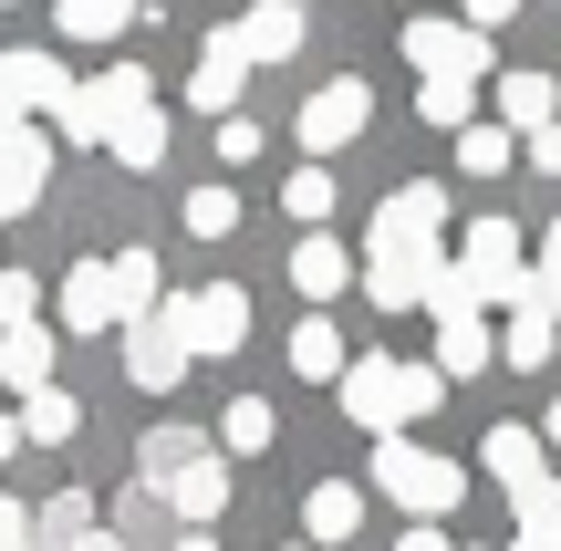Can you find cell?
I'll use <instances>...</instances> for the list:
<instances>
[{
	"instance_id": "obj_1",
	"label": "cell",
	"mask_w": 561,
	"mask_h": 551,
	"mask_svg": "<svg viewBox=\"0 0 561 551\" xmlns=\"http://www.w3.org/2000/svg\"><path fill=\"white\" fill-rule=\"evenodd\" d=\"M343 416L354 427H375V437H405L416 416H437L447 406V375L437 365H396V354H364V365H343Z\"/></svg>"
},
{
	"instance_id": "obj_2",
	"label": "cell",
	"mask_w": 561,
	"mask_h": 551,
	"mask_svg": "<svg viewBox=\"0 0 561 551\" xmlns=\"http://www.w3.org/2000/svg\"><path fill=\"white\" fill-rule=\"evenodd\" d=\"M375 490L437 531V520L468 500V469H458V458H437V448H416V437H375Z\"/></svg>"
},
{
	"instance_id": "obj_3",
	"label": "cell",
	"mask_w": 561,
	"mask_h": 551,
	"mask_svg": "<svg viewBox=\"0 0 561 551\" xmlns=\"http://www.w3.org/2000/svg\"><path fill=\"white\" fill-rule=\"evenodd\" d=\"M157 104V83H146V62H104L94 83H73L62 94V115H53V136H73V146H104L125 115H146Z\"/></svg>"
},
{
	"instance_id": "obj_4",
	"label": "cell",
	"mask_w": 561,
	"mask_h": 551,
	"mask_svg": "<svg viewBox=\"0 0 561 551\" xmlns=\"http://www.w3.org/2000/svg\"><path fill=\"white\" fill-rule=\"evenodd\" d=\"M437 229H447V187L405 177L396 198L375 208V229H364V261H437Z\"/></svg>"
},
{
	"instance_id": "obj_5",
	"label": "cell",
	"mask_w": 561,
	"mask_h": 551,
	"mask_svg": "<svg viewBox=\"0 0 561 551\" xmlns=\"http://www.w3.org/2000/svg\"><path fill=\"white\" fill-rule=\"evenodd\" d=\"M157 312L178 323L187 365H198V354H240V344H250V291H240V282H208V291H167Z\"/></svg>"
},
{
	"instance_id": "obj_6",
	"label": "cell",
	"mask_w": 561,
	"mask_h": 551,
	"mask_svg": "<svg viewBox=\"0 0 561 551\" xmlns=\"http://www.w3.org/2000/svg\"><path fill=\"white\" fill-rule=\"evenodd\" d=\"M405 62H416L426 83H479L489 73V42L468 32V21H437V11H426V21H405Z\"/></svg>"
},
{
	"instance_id": "obj_7",
	"label": "cell",
	"mask_w": 561,
	"mask_h": 551,
	"mask_svg": "<svg viewBox=\"0 0 561 551\" xmlns=\"http://www.w3.org/2000/svg\"><path fill=\"white\" fill-rule=\"evenodd\" d=\"M364 125H375V94H364V73H333L322 94H301V146H312V167L333 157V146H354Z\"/></svg>"
},
{
	"instance_id": "obj_8",
	"label": "cell",
	"mask_w": 561,
	"mask_h": 551,
	"mask_svg": "<svg viewBox=\"0 0 561 551\" xmlns=\"http://www.w3.org/2000/svg\"><path fill=\"white\" fill-rule=\"evenodd\" d=\"M42 187H53V136H42V125L0 136V219H32Z\"/></svg>"
},
{
	"instance_id": "obj_9",
	"label": "cell",
	"mask_w": 561,
	"mask_h": 551,
	"mask_svg": "<svg viewBox=\"0 0 561 551\" xmlns=\"http://www.w3.org/2000/svg\"><path fill=\"white\" fill-rule=\"evenodd\" d=\"M62 94H73V73H62L53 53H0V104H11L21 125H32V115H62Z\"/></svg>"
},
{
	"instance_id": "obj_10",
	"label": "cell",
	"mask_w": 561,
	"mask_h": 551,
	"mask_svg": "<svg viewBox=\"0 0 561 551\" xmlns=\"http://www.w3.org/2000/svg\"><path fill=\"white\" fill-rule=\"evenodd\" d=\"M240 83H250V62H240V42H229V21L219 32H208V53H198V73H187V104H198V115H240Z\"/></svg>"
},
{
	"instance_id": "obj_11",
	"label": "cell",
	"mask_w": 561,
	"mask_h": 551,
	"mask_svg": "<svg viewBox=\"0 0 561 551\" xmlns=\"http://www.w3.org/2000/svg\"><path fill=\"white\" fill-rule=\"evenodd\" d=\"M125 375H136L146 395H167L187 375V344H178V323L167 312H146V323H125Z\"/></svg>"
},
{
	"instance_id": "obj_12",
	"label": "cell",
	"mask_w": 561,
	"mask_h": 551,
	"mask_svg": "<svg viewBox=\"0 0 561 551\" xmlns=\"http://www.w3.org/2000/svg\"><path fill=\"white\" fill-rule=\"evenodd\" d=\"M157 510H178L187 531H208V520L229 510V458H219V448H208V458H187V469L157 490Z\"/></svg>"
},
{
	"instance_id": "obj_13",
	"label": "cell",
	"mask_w": 561,
	"mask_h": 551,
	"mask_svg": "<svg viewBox=\"0 0 561 551\" xmlns=\"http://www.w3.org/2000/svg\"><path fill=\"white\" fill-rule=\"evenodd\" d=\"M229 42H240L250 73H261V62H291L301 53V11H291V0H250V11L229 21Z\"/></svg>"
},
{
	"instance_id": "obj_14",
	"label": "cell",
	"mask_w": 561,
	"mask_h": 551,
	"mask_svg": "<svg viewBox=\"0 0 561 551\" xmlns=\"http://www.w3.org/2000/svg\"><path fill=\"white\" fill-rule=\"evenodd\" d=\"M343 282H354V250H343L333 229H301V240H291V291H301V302H333Z\"/></svg>"
},
{
	"instance_id": "obj_15",
	"label": "cell",
	"mask_w": 561,
	"mask_h": 551,
	"mask_svg": "<svg viewBox=\"0 0 561 551\" xmlns=\"http://www.w3.org/2000/svg\"><path fill=\"white\" fill-rule=\"evenodd\" d=\"M500 365V333L479 323V312H437V375L447 386H468V375H489Z\"/></svg>"
},
{
	"instance_id": "obj_16",
	"label": "cell",
	"mask_w": 561,
	"mask_h": 551,
	"mask_svg": "<svg viewBox=\"0 0 561 551\" xmlns=\"http://www.w3.org/2000/svg\"><path fill=\"white\" fill-rule=\"evenodd\" d=\"M53 312H62V333H115V282H104V261H73V271H62Z\"/></svg>"
},
{
	"instance_id": "obj_17",
	"label": "cell",
	"mask_w": 561,
	"mask_h": 551,
	"mask_svg": "<svg viewBox=\"0 0 561 551\" xmlns=\"http://www.w3.org/2000/svg\"><path fill=\"white\" fill-rule=\"evenodd\" d=\"M479 469L500 479L510 500H520L530 479H551V469H541V427H489V437H479Z\"/></svg>"
},
{
	"instance_id": "obj_18",
	"label": "cell",
	"mask_w": 561,
	"mask_h": 551,
	"mask_svg": "<svg viewBox=\"0 0 561 551\" xmlns=\"http://www.w3.org/2000/svg\"><path fill=\"white\" fill-rule=\"evenodd\" d=\"M301 531H312V551L354 541V531H364V490H354V479H322V490L301 500Z\"/></svg>"
},
{
	"instance_id": "obj_19",
	"label": "cell",
	"mask_w": 561,
	"mask_h": 551,
	"mask_svg": "<svg viewBox=\"0 0 561 551\" xmlns=\"http://www.w3.org/2000/svg\"><path fill=\"white\" fill-rule=\"evenodd\" d=\"M500 115H510V136H541V125L561 115V83L541 73V62H520V73H500Z\"/></svg>"
},
{
	"instance_id": "obj_20",
	"label": "cell",
	"mask_w": 561,
	"mask_h": 551,
	"mask_svg": "<svg viewBox=\"0 0 561 551\" xmlns=\"http://www.w3.org/2000/svg\"><path fill=\"white\" fill-rule=\"evenodd\" d=\"M0 386H11V395H42V386H53V323L0 333Z\"/></svg>"
},
{
	"instance_id": "obj_21",
	"label": "cell",
	"mask_w": 561,
	"mask_h": 551,
	"mask_svg": "<svg viewBox=\"0 0 561 551\" xmlns=\"http://www.w3.org/2000/svg\"><path fill=\"white\" fill-rule=\"evenodd\" d=\"M551 354H561V323H551L541 302H520V312H510V323H500V365H520V375H541Z\"/></svg>"
},
{
	"instance_id": "obj_22",
	"label": "cell",
	"mask_w": 561,
	"mask_h": 551,
	"mask_svg": "<svg viewBox=\"0 0 561 551\" xmlns=\"http://www.w3.org/2000/svg\"><path fill=\"white\" fill-rule=\"evenodd\" d=\"M83 437V406L62 386H42V395H21V448H73Z\"/></svg>"
},
{
	"instance_id": "obj_23",
	"label": "cell",
	"mask_w": 561,
	"mask_h": 551,
	"mask_svg": "<svg viewBox=\"0 0 561 551\" xmlns=\"http://www.w3.org/2000/svg\"><path fill=\"white\" fill-rule=\"evenodd\" d=\"M104 282H115V323H146V312L167 302V291H157V250H115Z\"/></svg>"
},
{
	"instance_id": "obj_24",
	"label": "cell",
	"mask_w": 561,
	"mask_h": 551,
	"mask_svg": "<svg viewBox=\"0 0 561 551\" xmlns=\"http://www.w3.org/2000/svg\"><path fill=\"white\" fill-rule=\"evenodd\" d=\"M291 375L343 386V333H333V312H301V323H291Z\"/></svg>"
},
{
	"instance_id": "obj_25",
	"label": "cell",
	"mask_w": 561,
	"mask_h": 551,
	"mask_svg": "<svg viewBox=\"0 0 561 551\" xmlns=\"http://www.w3.org/2000/svg\"><path fill=\"white\" fill-rule=\"evenodd\" d=\"M437 261H447V250H437ZM437 261H364V302H375V312H416Z\"/></svg>"
},
{
	"instance_id": "obj_26",
	"label": "cell",
	"mask_w": 561,
	"mask_h": 551,
	"mask_svg": "<svg viewBox=\"0 0 561 551\" xmlns=\"http://www.w3.org/2000/svg\"><path fill=\"white\" fill-rule=\"evenodd\" d=\"M187 458H208V437H198V427H146V448H136V490H167Z\"/></svg>"
},
{
	"instance_id": "obj_27",
	"label": "cell",
	"mask_w": 561,
	"mask_h": 551,
	"mask_svg": "<svg viewBox=\"0 0 561 551\" xmlns=\"http://www.w3.org/2000/svg\"><path fill=\"white\" fill-rule=\"evenodd\" d=\"M271 437H280L271 395H229V406H219V458H261Z\"/></svg>"
},
{
	"instance_id": "obj_28",
	"label": "cell",
	"mask_w": 561,
	"mask_h": 551,
	"mask_svg": "<svg viewBox=\"0 0 561 551\" xmlns=\"http://www.w3.org/2000/svg\"><path fill=\"white\" fill-rule=\"evenodd\" d=\"M62 42H115L125 21H146V0H53Z\"/></svg>"
},
{
	"instance_id": "obj_29",
	"label": "cell",
	"mask_w": 561,
	"mask_h": 551,
	"mask_svg": "<svg viewBox=\"0 0 561 551\" xmlns=\"http://www.w3.org/2000/svg\"><path fill=\"white\" fill-rule=\"evenodd\" d=\"M83 531H94V500L62 490V500H32V551H73Z\"/></svg>"
},
{
	"instance_id": "obj_30",
	"label": "cell",
	"mask_w": 561,
	"mask_h": 551,
	"mask_svg": "<svg viewBox=\"0 0 561 551\" xmlns=\"http://www.w3.org/2000/svg\"><path fill=\"white\" fill-rule=\"evenodd\" d=\"M104 146H115V167H157V157H167V115L146 104V115H125V125H115Z\"/></svg>"
},
{
	"instance_id": "obj_31",
	"label": "cell",
	"mask_w": 561,
	"mask_h": 551,
	"mask_svg": "<svg viewBox=\"0 0 561 551\" xmlns=\"http://www.w3.org/2000/svg\"><path fill=\"white\" fill-rule=\"evenodd\" d=\"M240 229V187H187V240H229Z\"/></svg>"
},
{
	"instance_id": "obj_32",
	"label": "cell",
	"mask_w": 561,
	"mask_h": 551,
	"mask_svg": "<svg viewBox=\"0 0 561 551\" xmlns=\"http://www.w3.org/2000/svg\"><path fill=\"white\" fill-rule=\"evenodd\" d=\"M510 157H520V136H510V125H468V136H458V167H468V177H500Z\"/></svg>"
},
{
	"instance_id": "obj_33",
	"label": "cell",
	"mask_w": 561,
	"mask_h": 551,
	"mask_svg": "<svg viewBox=\"0 0 561 551\" xmlns=\"http://www.w3.org/2000/svg\"><path fill=\"white\" fill-rule=\"evenodd\" d=\"M280 208H291L301 229H322L333 219V177H322V167H291V177H280Z\"/></svg>"
},
{
	"instance_id": "obj_34",
	"label": "cell",
	"mask_w": 561,
	"mask_h": 551,
	"mask_svg": "<svg viewBox=\"0 0 561 551\" xmlns=\"http://www.w3.org/2000/svg\"><path fill=\"white\" fill-rule=\"evenodd\" d=\"M468 104H479L468 83H416V115L437 125V136H468Z\"/></svg>"
},
{
	"instance_id": "obj_35",
	"label": "cell",
	"mask_w": 561,
	"mask_h": 551,
	"mask_svg": "<svg viewBox=\"0 0 561 551\" xmlns=\"http://www.w3.org/2000/svg\"><path fill=\"white\" fill-rule=\"evenodd\" d=\"M21 323H42V282L32 271H0V333H21Z\"/></svg>"
},
{
	"instance_id": "obj_36",
	"label": "cell",
	"mask_w": 561,
	"mask_h": 551,
	"mask_svg": "<svg viewBox=\"0 0 561 551\" xmlns=\"http://www.w3.org/2000/svg\"><path fill=\"white\" fill-rule=\"evenodd\" d=\"M530 302H541L551 323H561V219L541 229V271H530Z\"/></svg>"
},
{
	"instance_id": "obj_37",
	"label": "cell",
	"mask_w": 561,
	"mask_h": 551,
	"mask_svg": "<svg viewBox=\"0 0 561 551\" xmlns=\"http://www.w3.org/2000/svg\"><path fill=\"white\" fill-rule=\"evenodd\" d=\"M510 510H520V531H561V479H530Z\"/></svg>"
},
{
	"instance_id": "obj_38",
	"label": "cell",
	"mask_w": 561,
	"mask_h": 551,
	"mask_svg": "<svg viewBox=\"0 0 561 551\" xmlns=\"http://www.w3.org/2000/svg\"><path fill=\"white\" fill-rule=\"evenodd\" d=\"M219 157H229V167H250V157H261V125L229 115V125H219Z\"/></svg>"
},
{
	"instance_id": "obj_39",
	"label": "cell",
	"mask_w": 561,
	"mask_h": 551,
	"mask_svg": "<svg viewBox=\"0 0 561 551\" xmlns=\"http://www.w3.org/2000/svg\"><path fill=\"white\" fill-rule=\"evenodd\" d=\"M0 551H32V500H0Z\"/></svg>"
},
{
	"instance_id": "obj_40",
	"label": "cell",
	"mask_w": 561,
	"mask_h": 551,
	"mask_svg": "<svg viewBox=\"0 0 561 551\" xmlns=\"http://www.w3.org/2000/svg\"><path fill=\"white\" fill-rule=\"evenodd\" d=\"M458 11H468V32H479V42H489V32H500V21H510V11H520V0H458Z\"/></svg>"
},
{
	"instance_id": "obj_41",
	"label": "cell",
	"mask_w": 561,
	"mask_h": 551,
	"mask_svg": "<svg viewBox=\"0 0 561 551\" xmlns=\"http://www.w3.org/2000/svg\"><path fill=\"white\" fill-rule=\"evenodd\" d=\"M530 146V167H541V177H561V125H541V136H520Z\"/></svg>"
},
{
	"instance_id": "obj_42",
	"label": "cell",
	"mask_w": 561,
	"mask_h": 551,
	"mask_svg": "<svg viewBox=\"0 0 561 551\" xmlns=\"http://www.w3.org/2000/svg\"><path fill=\"white\" fill-rule=\"evenodd\" d=\"M396 551H458V541H447V531H426V520H416V531H405Z\"/></svg>"
},
{
	"instance_id": "obj_43",
	"label": "cell",
	"mask_w": 561,
	"mask_h": 551,
	"mask_svg": "<svg viewBox=\"0 0 561 551\" xmlns=\"http://www.w3.org/2000/svg\"><path fill=\"white\" fill-rule=\"evenodd\" d=\"M73 551H125V531H83V541H73Z\"/></svg>"
},
{
	"instance_id": "obj_44",
	"label": "cell",
	"mask_w": 561,
	"mask_h": 551,
	"mask_svg": "<svg viewBox=\"0 0 561 551\" xmlns=\"http://www.w3.org/2000/svg\"><path fill=\"white\" fill-rule=\"evenodd\" d=\"M0 458H21V416H0Z\"/></svg>"
},
{
	"instance_id": "obj_45",
	"label": "cell",
	"mask_w": 561,
	"mask_h": 551,
	"mask_svg": "<svg viewBox=\"0 0 561 551\" xmlns=\"http://www.w3.org/2000/svg\"><path fill=\"white\" fill-rule=\"evenodd\" d=\"M167 551H219V541H208V531H178V541H167Z\"/></svg>"
},
{
	"instance_id": "obj_46",
	"label": "cell",
	"mask_w": 561,
	"mask_h": 551,
	"mask_svg": "<svg viewBox=\"0 0 561 551\" xmlns=\"http://www.w3.org/2000/svg\"><path fill=\"white\" fill-rule=\"evenodd\" d=\"M0 136H21V115H11V104H0Z\"/></svg>"
},
{
	"instance_id": "obj_47",
	"label": "cell",
	"mask_w": 561,
	"mask_h": 551,
	"mask_svg": "<svg viewBox=\"0 0 561 551\" xmlns=\"http://www.w3.org/2000/svg\"><path fill=\"white\" fill-rule=\"evenodd\" d=\"M541 437H551V448H561V406H551V427H541Z\"/></svg>"
},
{
	"instance_id": "obj_48",
	"label": "cell",
	"mask_w": 561,
	"mask_h": 551,
	"mask_svg": "<svg viewBox=\"0 0 561 551\" xmlns=\"http://www.w3.org/2000/svg\"><path fill=\"white\" fill-rule=\"evenodd\" d=\"M291 11H312V0H291Z\"/></svg>"
},
{
	"instance_id": "obj_49",
	"label": "cell",
	"mask_w": 561,
	"mask_h": 551,
	"mask_svg": "<svg viewBox=\"0 0 561 551\" xmlns=\"http://www.w3.org/2000/svg\"><path fill=\"white\" fill-rule=\"evenodd\" d=\"M291 551H312V541H291Z\"/></svg>"
},
{
	"instance_id": "obj_50",
	"label": "cell",
	"mask_w": 561,
	"mask_h": 551,
	"mask_svg": "<svg viewBox=\"0 0 561 551\" xmlns=\"http://www.w3.org/2000/svg\"><path fill=\"white\" fill-rule=\"evenodd\" d=\"M0 11H11V0H0Z\"/></svg>"
}]
</instances>
